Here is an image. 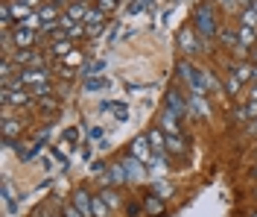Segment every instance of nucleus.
<instances>
[{
  "label": "nucleus",
  "instance_id": "a18cd8bd",
  "mask_svg": "<svg viewBox=\"0 0 257 217\" xmlns=\"http://www.w3.org/2000/svg\"><path fill=\"white\" fill-rule=\"evenodd\" d=\"M254 176H257V167H254Z\"/></svg>",
  "mask_w": 257,
  "mask_h": 217
},
{
  "label": "nucleus",
  "instance_id": "a19ab883",
  "mask_svg": "<svg viewBox=\"0 0 257 217\" xmlns=\"http://www.w3.org/2000/svg\"><path fill=\"white\" fill-rule=\"evenodd\" d=\"M59 3H67V6H70V3H73V0H56V6H59Z\"/></svg>",
  "mask_w": 257,
  "mask_h": 217
},
{
  "label": "nucleus",
  "instance_id": "7c9ffc66",
  "mask_svg": "<svg viewBox=\"0 0 257 217\" xmlns=\"http://www.w3.org/2000/svg\"><path fill=\"white\" fill-rule=\"evenodd\" d=\"M76 141H79V129H67V132H64V144H70V147H73Z\"/></svg>",
  "mask_w": 257,
  "mask_h": 217
},
{
  "label": "nucleus",
  "instance_id": "8fccbe9b",
  "mask_svg": "<svg viewBox=\"0 0 257 217\" xmlns=\"http://www.w3.org/2000/svg\"><path fill=\"white\" fill-rule=\"evenodd\" d=\"M41 3H44V0H41Z\"/></svg>",
  "mask_w": 257,
  "mask_h": 217
},
{
  "label": "nucleus",
  "instance_id": "423d86ee",
  "mask_svg": "<svg viewBox=\"0 0 257 217\" xmlns=\"http://www.w3.org/2000/svg\"><path fill=\"white\" fill-rule=\"evenodd\" d=\"M73 205H76L85 217H94V200L88 197V191H76V194H73Z\"/></svg>",
  "mask_w": 257,
  "mask_h": 217
},
{
  "label": "nucleus",
  "instance_id": "a878e982",
  "mask_svg": "<svg viewBox=\"0 0 257 217\" xmlns=\"http://www.w3.org/2000/svg\"><path fill=\"white\" fill-rule=\"evenodd\" d=\"M102 202H105L108 208H117V205H120V197H117L114 191H102Z\"/></svg>",
  "mask_w": 257,
  "mask_h": 217
},
{
  "label": "nucleus",
  "instance_id": "4c0bfd02",
  "mask_svg": "<svg viewBox=\"0 0 257 217\" xmlns=\"http://www.w3.org/2000/svg\"><path fill=\"white\" fill-rule=\"evenodd\" d=\"M79 59H82V53H79V50H73V53H70V56H67V62H70V65H76Z\"/></svg>",
  "mask_w": 257,
  "mask_h": 217
},
{
  "label": "nucleus",
  "instance_id": "393cba45",
  "mask_svg": "<svg viewBox=\"0 0 257 217\" xmlns=\"http://www.w3.org/2000/svg\"><path fill=\"white\" fill-rule=\"evenodd\" d=\"M190 103H193V109H196L199 115H208V103L202 100V94H193V97H190Z\"/></svg>",
  "mask_w": 257,
  "mask_h": 217
},
{
  "label": "nucleus",
  "instance_id": "5701e85b",
  "mask_svg": "<svg viewBox=\"0 0 257 217\" xmlns=\"http://www.w3.org/2000/svg\"><path fill=\"white\" fill-rule=\"evenodd\" d=\"M94 217H111L108 214V205L102 202V197H94Z\"/></svg>",
  "mask_w": 257,
  "mask_h": 217
},
{
  "label": "nucleus",
  "instance_id": "f704fd0d",
  "mask_svg": "<svg viewBox=\"0 0 257 217\" xmlns=\"http://www.w3.org/2000/svg\"><path fill=\"white\" fill-rule=\"evenodd\" d=\"M222 41L231 47V44H237V35H234V33H222Z\"/></svg>",
  "mask_w": 257,
  "mask_h": 217
},
{
  "label": "nucleus",
  "instance_id": "c03bdc74",
  "mask_svg": "<svg viewBox=\"0 0 257 217\" xmlns=\"http://www.w3.org/2000/svg\"><path fill=\"white\" fill-rule=\"evenodd\" d=\"M240 3H251V0H240Z\"/></svg>",
  "mask_w": 257,
  "mask_h": 217
},
{
  "label": "nucleus",
  "instance_id": "e433bc0d",
  "mask_svg": "<svg viewBox=\"0 0 257 217\" xmlns=\"http://www.w3.org/2000/svg\"><path fill=\"white\" fill-rule=\"evenodd\" d=\"M144 9V0H132V6H128V12H141Z\"/></svg>",
  "mask_w": 257,
  "mask_h": 217
},
{
  "label": "nucleus",
  "instance_id": "f8f14e48",
  "mask_svg": "<svg viewBox=\"0 0 257 217\" xmlns=\"http://www.w3.org/2000/svg\"><path fill=\"white\" fill-rule=\"evenodd\" d=\"M38 15H41V21L44 24H53V21H59V6L56 3H41V9H38Z\"/></svg>",
  "mask_w": 257,
  "mask_h": 217
},
{
  "label": "nucleus",
  "instance_id": "aec40b11",
  "mask_svg": "<svg viewBox=\"0 0 257 217\" xmlns=\"http://www.w3.org/2000/svg\"><path fill=\"white\" fill-rule=\"evenodd\" d=\"M24 27H27V30H32V33H38V30H44V21H41V15H38V12H32V15L24 21Z\"/></svg>",
  "mask_w": 257,
  "mask_h": 217
},
{
  "label": "nucleus",
  "instance_id": "6e6552de",
  "mask_svg": "<svg viewBox=\"0 0 257 217\" xmlns=\"http://www.w3.org/2000/svg\"><path fill=\"white\" fill-rule=\"evenodd\" d=\"M149 147H152L155 156H164V150H167V138H164V132H161L158 126L149 132Z\"/></svg>",
  "mask_w": 257,
  "mask_h": 217
},
{
  "label": "nucleus",
  "instance_id": "473e14b6",
  "mask_svg": "<svg viewBox=\"0 0 257 217\" xmlns=\"http://www.w3.org/2000/svg\"><path fill=\"white\" fill-rule=\"evenodd\" d=\"M62 217H85V214H82V211H79V208H76V205H67V208H64V214Z\"/></svg>",
  "mask_w": 257,
  "mask_h": 217
},
{
  "label": "nucleus",
  "instance_id": "f03ea898",
  "mask_svg": "<svg viewBox=\"0 0 257 217\" xmlns=\"http://www.w3.org/2000/svg\"><path fill=\"white\" fill-rule=\"evenodd\" d=\"M132 156L141 159L144 165H152L155 153H152V147H149V138H135V144H132Z\"/></svg>",
  "mask_w": 257,
  "mask_h": 217
},
{
  "label": "nucleus",
  "instance_id": "7ed1b4c3",
  "mask_svg": "<svg viewBox=\"0 0 257 217\" xmlns=\"http://www.w3.org/2000/svg\"><path fill=\"white\" fill-rule=\"evenodd\" d=\"M12 35H15L18 50H30V47H32V41H35V33H32V30H27L24 24H15V30H12Z\"/></svg>",
  "mask_w": 257,
  "mask_h": 217
},
{
  "label": "nucleus",
  "instance_id": "de8ad7c7",
  "mask_svg": "<svg viewBox=\"0 0 257 217\" xmlns=\"http://www.w3.org/2000/svg\"><path fill=\"white\" fill-rule=\"evenodd\" d=\"M254 129H257V123H254Z\"/></svg>",
  "mask_w": 257,
  "mask_h": 217
},
{
  "label": "nucleus",
  "instance_id": "f257e3e1",
  "mask_svg": "<svg viewBox=\"0 0 257 217\" xmlns=\"http://www.w3.org/2000/svg\"><path fill=\"white\" fill-rule=\"evenodd\" d=\"M193 21H196V33L199 35H216V21H213V12H210V6L208 3H202V6H199V9H196V18H193Z\"/></svg>",
  "mask_w": 257,
  "mask_h": 217
},
{
  "label": "nucleus",
  "instance_id": "37998d69",
  "mask_svg": "<svg viewBox=\"0 0 257 217\" xmlns=\"http://www.w3.org/2000/svg\"><path fill=\"white\" fill-rule=\"evenodd\" d=\"M254 65H257V47H254Z\"/></svg>",
  "mask_w": 257,
  "mask_h": 217
},
{
  "label": "nucleus",
  "instance_id": "9b49d317",
  "mask_svg": "<svg viewBox=\"0 0 257 217\" xmlns=\"http://www.w3.org/2000/svg\"><path fill=\"white\" fill-rule=\"evenodd\" d=\"M167 109H170L176 117H184V112H187V106L181 103V97H178L176 91H170V94H167Z\"/></svg>",
  "mask_w": 257,
  "mask_h": 217
},
{
  "label": "nucleus",
  "instance_id": "09e8293b",
  "mask_svg": "<svg viewBox=\"0 0 257 217\" xmlns=\"http://www.w3.org/2000/svg\"><path fill=\"white\" fill-rule=\"evenodd\" d=\"M251 217H257V214H251Z\"/></svg>",
  "mask_w": 257,
  "mask_h": 217
},
{
  "label": "nucleus",
  "instance_id": "ddd939ff",
  "mask_svg": "<svg viewBox=\"0 0 257 217\" xmlns=\"http://www.w3.org/2000/svg\"><path fill=\"white\" fill-rule=\"evenodd\" d=\"M161 126H164V132H167V135H178L176 115H173L170 109H164V115H161Z\"/></svg>",
  "mask_w": 257,
  "mask_h": 217
},
{
  "label": "nucleus",
  "instance_id": "1a4fd4ad",
  "mask_svg": "<svg viewBox=\"0 0 257 217\" xmlns=\"http://www.w3.org/2000/svg\"><path fill=\"white\" fill-rule=\"evenodd\" d=\"M88 12H91V6H88L85 0H73V3L67 6V15L73 18V21H85V18H88Z\"/></svg>",
  "mask_w": 257,
  "mask_h": 217
},
{
  "label": "nucleus",
  "instance_id": "ea45409f",
  "mask_svg": "<svg viewBox=\"0 0 257 217\" xmlns=\"http://www.w3.org/2000/svg\"><path fill=\"white\" fill-rule=\"evenodd\" d=\"M219 6H225V9H234V6H237V0H219Z\"/></svg>",
  "mask_w": 257,
  "mask_h": 217
},
{
  "label": "nucleus",
  "instance_id": "72a5a7b5",
  "mask_svg": "<svg viewBox=\"0 0 257 217\" xmlns=\"http://www.w3.org/2000/svg\"><path fill=\"white\" fill-rule=\"evenodd\" d=\"M102 67H105V62H102V59H99V62H94V65L88 67V74H91V77H94V74H99V70H102Z\"/></svg>",
  "mask_w": 257,
  "mask_h": 217
},
{
  "label": "nucleus",
  "instance_id": "58836bf2",
  "mask_svg": "<svg viewBox=\"0 0 257 217\" xmlns=\"http://www.w3.org/2000/svg\"><path fill=\"white\" fill-rule=\"evenodd\" d=\"M245 115H251V117L257 115V100H251V103H248V109H245Z\"/></svg>",
  "mask_w": 257,
  "mask_h": 217
},
{
  "label": "nucleus",
  "instance_id": "4468645a",
  "mask_svg": "<svg viewBox=\"0 0 257 217\" xmlns=\"http://www.w3.org/2000/svg\"><path fill=\"white\" fill-rule=\"evenodd\" d=\"M73 53V44H70V38L67 41H56L53 47H50V56H56V59H67Z\"/></svg>",
  "mask_w": 257,
  "mask_h": 217
},
{
  "label": "nucleus",
  "instance_id": "c85d7f7f",
  "mask_svg": "<svg viewBox=\"0 0 257 217\" xmlns=\"http://www.w3.org/2000/svg\"><path fill=\"white\" fill-rule=\"evenodd\" d=\"M225 88H228V94H237V91H240V80L234 77V70H231V77H228V83H225Z\"/></svg>",
  "mask_w": 257,
  "mask_h": 217
},
{
  "label": "nucleus",
  "instance_id": "79ce46f5",
  "mask_svg": "<svg viewBox=\"0 0 257 217\" xmlns=\"http://www.w3.org/2000/svg\"><path fill=\"white\" fill-rule=\"evenodd\" d=\"M251 100H257V88H251Z\"/></svg>",
  "mask_w": 257,
  "mask_h": 217
},
{
  "label": "nucleus",
  "instance_id": "6ab92c4d",
  "mask_svg": "<svg viewBox=\"0 0 257 217\" xmlns=\"http://www.w3.org/2000/svg\"><path fill=\"white\" fill-rule=\"evenodd\" d=\"M105 85H108L105 77H88V80H85V88H88V91H102Z\"/></svg>",
  "mask_w": 257,
  "mask_h": 217
},
{
  "label": "nucleus",
  "instance_id": "f3484780",
  "mask_svg": "<svg viewBox=\"0 0 257 217\" xmlns=\"http://www.w3.org/2000/svg\"><path fill=\"white\" fill-rule=\"evenodd\" d=\"M178 44H181L187 53H196V50H199V44H196V38H193V30H184V33L178 35Z\"/></svg>",
  "mask_w": 257,
  "mask_h": 217
},
{
  "label": "nucleus",
  "instance_id": "cd10ccee",
  "mask_svg": "<svg viewBox=\"0 0 257 217\" xmlns=\"http://www.w3.org/2000/svg\"><path fill=\"white\" fill-rule=\"evenodd\" d=\"M146 211H149V214H161V200L158 197H149V200H146Z\"/></svg>",
  "mask_w": 257,
  "mask_h": 217
},
{
  "label": "nucleus",
  "instance_id": "49530a36",
  "mask_svg": "<svg viewBox=\"0 0 257 217\" xmlns=\"http://www.w3.org/2000/svg\"><path fill=\"white\" fill-rule=\"evenodd\" d=\"M254 6H257V0H254Z\"/></svg>",
  "mask_w": 257,
  "mask_h": 217
},
{
  "label": "nucleus",
  "instance_id": "9d476101",
  "mask_svg": "<svg viewBox=\"0 0 257 217\" xmlns=\"http://www.w3.org/2000/svg\"><path fill=\"white\" fill-rule=\"evenodd\" d=\"M123 170H126L128 179H141V176H144V162L132 156V159H126V162H123Z\"/></svg>",
  "mask_w": 257,
  "mask_h": 217
},
{
  "label": "nucleus",
  "instance_id": "c756f323",
  "mask_svg": "<svg viewBox=\"0 0 257 217\" xmlns=\"http://www.w3.org/2000/svg\"><path fill=\"white\" fill-rule=\"evenodd\" d=\"M96 9H99L102 15H105V12H114V9H117V0H99V6H96Z\"/></svg>",
  "mask_w": 257,
  "mask_h": 217
},
{
  "label": "nucleus",
  "instance_id": "39448f33",
  "mask_svg": "<svg viewBox=\"0 0 257 217\" xmlns=\"http://www.w3.org/2000/svg\"><path fill=\"white\" fill-rule=\"evenodd\" d=\"M32 94L24 88H3V103H12V106H24Z\"/></svg>",
  "mask_w": 257,
  "mask_h": 217
},
{
  "label": "nucleus",
  "instance_id": "b1692460",
  "mask_svg": "<svg viewBox=\"0 0 257 217\" xmlns=\"http://www.w3.org/2000/svg\"><path fill=\"white\" fill-rule=\"evenodd\" d=\"M123 179H126V170H123V165H120V167H114L111 173L105 176V182H114V185H117V182H123Z\"/></svg>",
  "mask_w": 257,
  "mask_h": 217
},
{
  "label": "nucleus",
  "instance_id": "2f4dec72",
  "mask_svg": "<svg viewBox=\"0 0 257 217\" xmlns=\"http://www.w3.org/2000/svg\"><path fill=\"white\" fill-rule=\"evenodd\" d=\"M164 170H167V162L155 156V159H152V173H164Z\"/></svg>",
  "mask_w": 257,
  "mask_h": 217
},
{
  "label": "nucleus",
  "instance_id": "4be33fe9",
  "mask_svg": "<svg viewBox=\"0 0 257 217\" xmlns=\"http://www.w3.org/2000/svg\"><path fill=\"white\" fill-rule=\"evenodd\" d=\"M167 150L170 153H184V144H181L178 135H167Z\"/></svg>",
  "mask_w": 257,
  "mask_h": 217
},
{
  "label": "nucleus",
  "instance_id": "412c9836",
  "mask_svg": "<svg viewBox=\"0 0 257 217\" xmlns=\"http://www.w3.org/2000/svg\"><path fill=\"white\" fill-rule=\"evenodd\" d=\"M242 27L257 30V9H245V12H242Z\"/></svg>",
  "mask_w": 257,
  "mask_h": 217
},
{
  "label": "nucleus",
  "instance_id": "dca6fc26",
  "mask_svg": "<svg viewBox=\"0 0 257 217\" xmlns=\"http://www.w3.org/2000/svg\"><path fill=\"white\" fill-rule=\"evenodd\" d=\"M18 132H21V123L12 120V117H6V120H3V138H6V144H12Z\"/></svg>",
  "mask_w": 257,
  "mask_h": 217
},
{
  "label": "nucleus",
  "instance_id": "c9c22d12",
  "mask_svg": "<svg viewBox=\"0 0 257 217\" xmlns=\"http://www.w3.org/2000/svg\"><path fill=\"white\" fill-rule=\"evenodd\" d=\"M21 3H27L32 12H38V9H41V0H21Z\"/></svg>",
  "mask_w": 257,
  "mask_h": 217
},
{
  "label": "nucleus",
  "instance_id": "a211bd4d",
  "mask_svg": "<svg viewBox=\"0 0 257 217\" xmlns=\"http://www.w3.org/2000/svg\"><path fill=\"white\" fill-rule=\"evenodd\" d=\"M234 77H237L240 83H248V80H254V65H237V67H234Z\"/></svg>",
  "mask_w": 257,
  "mask_h": 217
},
{
  "label": "nucleus",
  "instance_id": "20e7f679",
  "mask_svg": "<svg viewBox=\"0 0 257 217\" xmlns=\"http://www.w3.org/2000/svg\"><path fill=\"white\" fill-rule=\"evenodd\" d=\"M15 62L18 65H30V67H41L44 65V59H41V56H38V50H18L15 53Z\"/></svg>",
  "mask_w": 257,
  "mask_h": 217
},
{
  "label": "nucleus",
  "instance_id": "2eb2a0df",
  "mask_svg": "<svg viewBox=\"0 0 257 217\" xmlns=\"http://www.w3.org/2000/svg\"><path fill=\"white\" fill-rule=\"evenodd\" d=\"M257 41V30H248V27H240V56L245 47H254Z\"/></svg>",
  "mask_w": 257,
  "mask_h": 217
},
{
  "label": "nucleus",
  "instance_id": "0eeeda50",
  "mask_svg": "<svg viewBox=\"0 0 257 217\" xmlns=\"http://www.w3.org/2000/svg\"><path fill=\"white\" fill-rule=\"evenodd\" d=\"M6 3H9V12H12V18H15L18 24H24V21L32 15V9L27 3H21V0H6Z\"/></svg>",
  "mask_w": 257,
  "mask_h": 217
},
{
  "label": "nucleus",
  "instance_id": "bb28decb",
  "mask_svg": "<svg viewBox=\"0 0 257 217\" xmlns=\"http://www.w3.org/2000/svg\"><path fill=\"white\" fill-rule=\"evenodd\" d=\"M108 109L114 112V117H117V120H126V117H128V109L123 106V103H117V106H108Z\"/></svg>",
  "mask_w": 257,
  "mask_h": 217
}]
</instances>
